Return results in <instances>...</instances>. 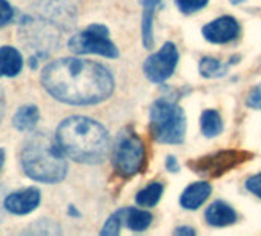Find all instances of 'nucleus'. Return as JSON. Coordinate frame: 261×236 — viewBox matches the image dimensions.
<instances>
[{
    "label": "nucleus",
    "instance_id": "nucleus-1",
    "mask_svg": "<svg viewBox=\"0 0 261 236\" xmlns=\"http://www.w3.org/2000/svg\"><path fill=\"white\" fill-rule=\"evenodd\" d=\"M40 81L51 97L75 106L101 103L114 91L112 74L105 66L72 57L46 65Z\"/></svg>",
    "mask_w": 261,
    "mask_h": 236
},
{
    "label": "nucleus",
    "instance_id": "nucleus-2",
    "mask_svg": "<svg viewBox=\"0 0 261 236\" xmlns=\"http://www.w3.org/2000/svg\"><path fill=\"white\" fill-rule=\"evenodd\" d=\"M77 22V10L69 0H40L19 19V39L33 54L48 55L59 48L62 36Z\"/></svg>",
    "mask_w": 261,
    "mask_h": 236
},
{
    "label": "nucleus",
    "instance_id": "nucleus-3",
    "mask_svg": "<svg viewBox=\"0 0 261 236\" xmlns=\"http://www.w3.org/2000/svg\"><path fill=\"white\" fill-rule=\"evenodd\" d=\"M56 138L66 157L83 164L103 161L109 151L106 129L86 116H69L63 120L57 128Z\"/></svg>",
    "mask_w": 261,
    "mask_h": 236
},
{
    "label": "nucleus",
    "instance_id": "nucleus-4",
    "mask_svg": "<svg viewBox=\"0 0 261 236\" xmlns=\"http://www.w3.org/2000/svg\"><path fill=\"white\" fill-rule=\"evenodd\" d=\"M57 138L48 132H36L30 135L20 149V164L23 172L46 184L60 183L68 173V163L65 160Z\"/></svg>",
    "mask_w": 261,
    "mask_h": 236
},
{
    "label": "nucleus",
    "instance_id": "nucleus-5",
    "mask_svg": "<svg viewBox=\"0 0 261 236\" xmlns=\"http://www.w3.org/2000/svg\"><path fill=\"white\" fill-rule=\"evenodd\" d=\"M149 125L152 135L163 144H180L186 135V116L183 109L169 101L157 100L151 106Z\"/></svg>",
    "mask_w": 261,
    "mask_h": 236
},
{
    "label": "nucleus",
    "instance_id": "nucleus-6",
    "mask_svg": "<svg viewBox=\"0 0 261 236\" xmlns=\"http://www.w3.org/2000/svg\"><path fill=\"white\" fill-rule=\"evenodd\" d=\"M114 166L121 176H133L145 166V146L130 129L120 132L114 144Z\"/></svg>",
    "mask_w": 261,
    "mask_h": 236
},
{
    "label": "nucleus",
    "instance_id": "nucleus-7",
    "mask_svg": "<svg viewBox=\"0 0 261 236\" xmlns=\"http://www.w3.org/2000/svg\"><path fill=\"white\" fill-rule=\"evenodd\" d=\"M68 46L75 54H97L106 58L118 57V49L109 40V31L103 25H91L85 31L77 33L69 39Z\"/></svg>",
    "mask_w": 261,
    "mask_h": 236
},
{
    "label": "nucleus",
    "instance_id": "nucleus-8",
    "mask_svg": "<svg viewBox=\"0 0 261 236\" xmlns=\"http://www.w3.org/2000/svg\"><path fill=\"white\" fill-rule=\"evenodd\" d=\"M249 157V154L241 151H220L214 155H207L200 160L191 161L189 166L192 170L203 173L204 176H220L232 167L246 161Z\"/></svg>",
    "mask_w": 261,
    "mask_h": 236
},
{
    "label": "nucleus",
    "instance_id": "nucleus-9",
    "mask_svg": "<svg viewBox=\"0 0 261 236\" xmlns=\"http://www.w3.org/2000/svg\"><path fill=\"white\" fill-rule=\"evenodd\" d=\"M178 62V52L174 43H165L163 48L149 55L145 60L143 65V71L146 74V77L154 81V83H163L166 81L175 71Z\"/></svg>",
    "mask_w": 261,
    "mask_h": 236
},
{
    "label": "nucleus",
    "instance_id": "nucleus-10",
    "mask_svg": "<svg viewBox=\"0 0 261 236\" xmlns=\"http://www.w3.org/2000/svg\"><path fill=\"white\" fill-rule=\"evenodd\" d=\"M42 193L37 187H28L5 196V210L13 215H28L40 204Z\"/></svg>",
    "mask_w": 261,
    "mask_h": 236
},
{
    "label": "nucleus",
    "instance_id": "nucleus-11",
    "mask_svg": "<svg viewBox=\"0 0 261 236\" xmlns=\"http://www.w3.org/2000/svg\"><path fill=\"white\" fill-rule=\"evenodd\" d=\"M240 33V25L233 17L223 16L211 23H207L203 28V36L211 42V43H227L233 39H237Z\"/></svg>",
    "mask_w": 261,
    "mask_h": 236
},
{
    "label": "nucleus",
    "instance_id": "nucleus-12",
    "mask_svg": "<svg viewBox=\"0 0 261 236\" xmlns=\"http://www.w3.org/2000/svg\"><path fill=\"white\" fill-rule=\"evenodd\" d=\"M211 192H212V187L206 181L194 183L189 187H186V190L181 193L180 204H181V207H185L188 210H195L207 199Z\"/></svg>",
    "mask_w": 261,
    "mask_h": 236
},
{
    "label": "nucleus",
    "instance_id": "nucleus-13",
    "mask_svg": "<svg viewBox=\"0 0 261 236\" xmlns=\"http://www.w3.org/2000/svg\"><path fill=\"white\" fill-rule=\"evenodd\" d=\"M206 221L214 227H226L237 221L235 210L223 201L212 202L206 210Z\"/></svg>",
    "mask_w": 261,
    "mask_h": 236
},
{
    "label": "nucleus",
    "instance_id": "nucleus-14",
    "mask_svg": "<svg viewBox=\"0 0 261 236\" xmlns=\"http://www.w3.org/2000/svg\"><path fill=\"white\" fill-rule=\"evenodd\" d=\"M23 66L22 54L13 46L0 48V77H16Z\"/></svg>",
    "mask_w": 261,
    "mask_h": 236
},
{
    "label": "nucleus",
    "instance_id": "nucleus-15",
    "mask_svg": "<svg viewBox=\"0 0 261 236\" xmlns=\"http://www.w3.org/2000/svg\"><path fill=\"white\" fill-rule=\"evenodd\" d=\"M40 120V110L36 104H23L13 116V126L20 132L33 131Z\"/></svg>",
    "mask_w": 261,
    "mask_h": 236
},
{
    "label": "nucleus",
    "instance_id": "nucleus-16",
    "mask_svg": "<svg viewBox=\"0 0 261 236\" xmlns=\"http://www.w3.org/2000/svg\"><path fill=\"white\" fill-rule=\"evenodd\" d=\"M163 0H143V45L146 49L154 46V34H152V20L157 8Z\"/></svg>",
    "mask_w": 261,
    "mask_h": 236
},
{
    "label": "nucleus",
    "instance_id": "nucleus-17",
    "mask_svg": "<svg viewBox=\"0 0 261 236\" xmlns=\"http://www.w3.org/2000/svg\"><path fill=\"white\" fill-rule=\"evenodd\" d=\"M152 222V215L149 212L145 210H139V209H123V224L134 230V231H143L146 230Z\"/></svg>",
    "mask_w": 261,
    "mask_h": 236
},
{
    "label": "nucleus",
    "instance_id": "nucleus-18",
    "mask_svg": "<svg viewBox=\"0 0 261 236\" xmlns=\"http://www.w3.org/2000/svg\"><path fill=\"white\" fill-rule=\"evenodd\" d=\"M221 131H223V120H221L220 113L214 109L204 110L201 115V132H203V135L212 138V137L220 135Z\"/></svg>",
    "mask_w": 261,
    "mask_h": 236
},
{
    "label": "nucleus",
    "instance_id": "nucleus-19",
    "mask_svg": "<svg viewBox=\"0 0 261 236\" xmlns=\"http://www.w3.org/2000/svg\"><path fill=\"white\" fill-rule=\"evenodd\" d=\"M163 195V184L160 183H152L146 186L143 190H140L136 196V201L142 207H154L160 201Z\"/></svg>",
    "mask_w": 261,
    "mask_h": 236
},
{
    "label": "nucleus",
    "instance_id": "nucleus-20",
    "mask_svg": "<svg viewBox=\"0 0 261 236\" xmlns=\"http://www.w3.org/2000/svg\"><path fill=\"white\" fill-rule=\"evenodd\" d=\"M229 65H224L212 57H204L200 62V74L206 78H218L227 72Z\"/></svg>",
    "mask_w": 261,
    "mask_h": 236
},
{
    "label": "nucleus",
    "instance_id": "nucleus-21",
    "mask_svg": "<svg viewBox=\"0 0 261 236\" xmlns=\"http://www.w3.org/2000/svg\"><path fill=\"white\" fill-rule=\"evenodd\" d=\"M27 233H33V234H59L60 228H59L57 222H54L51 219H39V221H36V222H33L30 225Z\"/></svg>",
    "mask_w": 261,
    "mask_h": 236
},
{
    "label": "nucleus",
    "instance_id": "nucleus-22",
    "mask_svg": "<svg viewBox=\"0 0 261 236\" xmlns=\"http://www.w3.org/2000/svg\"><path fill=\"white\" fill-rule=\"evenodd\" d=\"M121 225H124L123 224V209L121 210H117L114 215L109 216V219L105 222V227L101 228L100 233L103 236H115V234L120 233Z\"/></svg>",
    "mask_w": 261,
    "mask_h": 236
},
{
    "label": "nucleus",
    "instance_id": "nucleus-23",
    "mask_svg": "<svg viewBox=\"0 0 261 236\" xmlns=\"http://www.w3.org/2000/svg\"><path fill=\"white\" fill-rule=\"evenodd\" d=\"M175 4L183 14H192L203 10L207 5V0H175Z\"/></svg>",
    "mask_w": 261,
    "mask_h": 236
},
{
    "label": "nucleus",
    "instance_id": "nucleus-24",
    "mask_svg": "<svg viewBox=\"0 0 261 236\" xmlns=\"http://www.w3.org/2000/svg\"><path fill=\"white\" fill-rule=\"evenodd\" d=\"M14 17V10L7 0H0V28L8 25Z\"/></svg>",
    "mask_w": 261,
    "mask_h": 236
},
{
    "label": "nucleus",
    "instance_id": "nucleus-25",
    "mask_svg": "<svg viewBox=\"0 0 261 236\" xmlns=\"http://www.w3.org/2000/svg\"><path fill=\"white\" fill-rule=\"evenodd\" d=\"M246 104L252 109H261V84L255 86L246 98Z\"/></svg>",
    "mask_w": 261,
    "mask_h": 236
},
{
    "label": "nucleus",
    "instance_id": "nucleus-26",
    "mask_svg": "<svg viewBox=\"0 0 261 236\" xmlns=\"http://www.w3.org/2000/svg\"><path fill=\"white\" fill-rule=\"evenodd\" d=\"M246 187H247L249 192H252L253 195H256V196L261 199V173L250 176V178L246 181Z\"/></svg>",
    "mask_w": 261,
    "mask_h": 236
},
{
    "label": "nucleus",
    "instance_id": "nucleus-27",
    "mask_svg": "<svg viewBox=\"0 0 261 236\" xmlns=\"http://www.w3.org/2000/svg\"><path fill=\"white\" fill-rule=\"evenodd\" d=\"M166 167H168L169 172H178L180 170V166H178L175 157H168L166 158Z\"/></svg>",
    "mask_w": 261,
    "mask_h": 236
},
{
    "label": "nucleus",
    "instance_id": "nucleus-28",
    "mask_svg": "<svg viewBox=\"0 0 261 236\" xmlns=\"http://www.w3.org/2000/svg\"><path fill=\"white\" fill-rule=\"evenodd\" d=\"M4 115H5V92L0 86V123L4 120Z\"/></svg>",
    "mask_w": 261,
    "mask_h": 236
},
{
    "label": "nucleus",
    "instance_id": "nucleus-29",
    "mask_svg": "<svg viewBox=\"0 0 261 236\" xmlns=\"http://www.w3.org/2000/svg\"><path fill=\"white\" fill-rule=\"evenodd\" d=\"M175 233L177 234H195V231L192 228H189V227H180V228L175 230Z\"/></svg>",
    "mask_w": 261,
    "mask_h": 236
},
{
    "label": "nucleus",
    "instance_id": "nucleus-30",
    "mask_svg": "<svg viewBox=\"0 0 261 236\" xmlns=\"http://www.w3.org/2000/svg\"><path fill=\"white\" fill-rule=\"evenodd\" d=\"M4 201H5V198L2 196V189H0V219H2V216H4V209H5Z\"/></svg>",
    "mask_w": 261,
    "mask_h": 236
},
{
    "label": "nucleus",
    "instance_id": "nucleus-31",
    "mask_svg": "<svg viewBox=\"0 0 261 236\" xmlns=\"http://www.w3.org/2000/svg\"><path fill=\"white\" fill-rule=\"evenodd\" d=\"M4 163H5V151L0 149V169H2Z\"/></svg>",
    "mask_w": 261,
    "mask_h": 236
},
{
    "label": "nucleus",
    "instance_id": "nucleus-32",
    "mask_svg": "<svg viewBox=\"0 0 261 236\" xmlns=\"http://www.w3.org/2000/svg\"><path fill=\"white\" fill-rule=\"evenodd\" d=\"M230 2H232L233 5H238V4H241V2H243V0H230Z\"/></svg>",
    "mask_w": 261,
    "mask_h": 236
}]
</instances>
